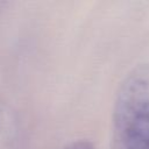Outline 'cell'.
Returning <instances> with one entry per match:
<instances>
[{
  "label": "cell",
  "instance_id": "1",
  "mask_svg": "<svg viewBox=\"0 0 149 149\" xmlns=\"http://www.w3.org/2000/svg\"><path fill=\"white\" fill-rule=\"evenodd\" d=\"M113 149H149V65L134 68L119 87Z\"/></svg>",
  "mask_w": 149,
  "mask_h": 149
},
{
  "label": "cell",
  "instance_id": "2",
  "mask_svg": "<svg viewBox=\"0 0 149 149\" xmlns=\"http://www.w3.org/2000/svg\"><path fill=\"white\" fill-rule=\"evenodd\" d=\"M63 149H94V147L90 141L78 140V141H73V142L69 143Z\"/></svg>",
  "mask_w": 149,
  "mask_h": 149
}]
</instances>
